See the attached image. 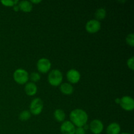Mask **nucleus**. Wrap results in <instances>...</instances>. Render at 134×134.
Here are the masks:
<instances>
[{
  "instance_id": "f257e3e1",
  "label": "nucleus",
  "mask_w": 134,
  "mask_h": 134,
  "mask_svg": "<svg viewBox=\"0 0 134 134\" xmlns=\"http://www.w3.org/2000/svg\"><path fill=\"white\" fill-rule=\"evenodd\" d=\"M70 121L75 126L85 127L88 119V116L85 111L81 109H75L70 113Z\"/></svg>"
},
{
  "instance_id": "f03ea898",
  "label": "nucleus",
  "mask_w": 134,
  "mask_h": 134,
  "mask_svg": "<svg viewBox=\"0 0 134 134\" xmlns=\"http://www.w3.org/2000/svg\"><path fill=\"white\" fill-rule=\"evenodd\" d=\"M63 80V75L58 69H52L48 75V81L51 86H58L62 84Z\"/></svg>"
},
{
  "instance_id": "7ed1b4c3",
  "label": "nucleus",
  "mask_w": 134,
  "mask_h": 134,
  "mask_svg": "<svg viewBox=\"0 0 134 134\" xmlns=\"http://www.w3.org/2000/svg\"><path fill=\"white\" fill-rule=\"evenodd\" d=\"M13 79L14 81L19 85H24L29 80V74L25 69H17L13 73Z\"/></svg>"
},
{
  "instance_id": "20e7f679",
  "label": "nucleus",
  "mask_w": 134,
  "mask_h": 134,
  "mask_svg": "<svg viewBox=\"0 0 134 134\" xmlns=\"http://www.w3.org/2000/svg\"><path fill=\"white\" fill-rule=\"evenodd\" d=\"M43 109V102L41 98H36L31 101L30 105V112L34 115H39Z\"/></svg>"
},
{
  "instance_id": "39448f33",
  "label": "nucleus",
  "mask_w": 134,
  "mask_h": 134,
  "mask_svg": "<svg viewBox=\"0 0 134 134\" xmlns=\"http://www.w3.org/2000/svg\"><path fill=\"white\" fill-rule=\"evenodd\" d=\"M120 105L126 111H132L134 109V100L133 98L128 96H125L120 99Z\"/></svg>"
},
{
  "instance_id": "423d86ee",
  "label": "nucleus",
  "mask_w": 134,
  "mask_h": 134,
  "mask_svg": "<svg viewBox=\"0 0 134 134\" xmlns=\"http://www.w3.org/2000/svg\"><path fill=\"white\" fill-rule=\"evenodd\" d=\"M38 71L41 73H47L51 68V62L48 59L45 58H40L37 63Z\"/></svg>"
},
{
  "instance_id": "0eeeda50",
  "label": "nucleus",
  "mask_w": 134,
  "mask_h": 134,
  "mask_svg": "<svg viewBox=\"0 0 134 134\" xmlns=\"http://www.w3.org/2000/svg\"><path fill=\"white\" fill-rule=\"evenodd\" d=\"M86 31L90 34H95L99 31L101 29V23L96 19L90 20L88 21L85 26Z\"/></svg>"
},
{
  "instance_id": "6e6552de",
  "label": "nucleus",
  "mask_w": 134,
  "mask_h": 134,
  "mask_svg": "<svg viewBox=\"0 0 134 134\" xmlns=\"http://www.w3.org/2000/svg\"><path fill=\"white\" fill-rule=\"evenodd\" d=\"M104 126L100 120L94 119L90 122L89 125V129L90 132L94 134H100L103 132Z\"/></svg>"
},
{
  "instance_id": "1a4fd4ad",
  "label": "nucleus",
  "mask_w": 134,
  "mask_h": 134,
  "mask_svg": "<svg viewBox=\"0 0 134 134\" xmlns=\"http://www.w3.org/2000/svg\"><path fill=\"white\" fill-rule=\"evenodd\" d=\"M75 126L69 120L63 122L60 126V132L62 134H75Z\"/></svg>"
},
{
  "instance_id": "9d476101",
  "label": "nucleus",
  "mask_w": 134,
  "mask_h": 134,
  "mask_svg": "<svg viewBox=\"0 0 134 134\" xmlns=\"http://www.w3.org/2000/svg\"><path fill=\"white\" fill-rule=\"evenodd\" d=\"M67 79L71 84H76L81 79V74L77 69H71L67 73Z\"/></svg>"
},
{
  "instance_id": "9b49d317",
  "label": "nucleus",
  "mask_w": 134,
  "mask_h": 134,
  "mask_svg": "<svg viewBox=\"0 0 134 134\" xmlns=\"http://www.w3.org/2000/svg\"><path fill=\"white\" fill-rule=\"evenodd\" d=\"M24 90L26 94L30 96L35 95L37 92V86L34 82H27L25 85Z\"/></svg>"
},
{
  "instance_id": "f8f14e48",
  "label": "nucleus",
  "mask_w": 134,
  "mask_h": 134,
  "mask_svg": "<svg viewBox=\"0 0 134 134\" xmlns=\"http://www.w3.org/2000/svg\"><path fill=\"white\" fill-rule=\"evenodd\" d=\"M18 6L19 9L24 13H30L33 9V4L30 2V1H27V0L20 1Z\"/></svg>"
},
{
  "instance_id": "ddd939ff",
  "label": "nucleus",
  "mask_w": 134,
  "mask_h": 134,
  "mask_svg": "<svg viewBox=\"0 0 134 134\" xmlns=\"http://www.w3.org/2000/svg\"><path fill=\"white\" fill-rule=\"evenodd\" d=\"M121 128L120 125L116 122H112L107 126L106 129L107 134H120Z\"/></svg>"
},
{
  "instance_id": "4468645a",
  "label": "nucleus",
  "mask_w": 134,
  "mask_h": 134,
  "mask_svg": "<svg viewBox=\"0 0 134 134\" xmlns=\"http://www.w3.org/2000/svg\"><path fill=\"white\" fill-rule=\"evenodd\" d=\"M60 90L61 92L65 95H71L74 91V88L71 84L64 82L60 85Z\"/></svg>"
},
{
  "instance_id": "2eb2a0df",
  "label": "nucleus",
  "mask_w": 134,
  "mask_h": 134,
  "mask_svg": "<svg viewBox=\"0 0 134 134\" xmlns=\"http://www.w3.org/2000/svg\"><path fill=\"white\" fill-rule=\"evenodd\" d=\"M54 119L59 122H63L65 119V113L61 109H57L54 112Z\"/></svg>"
},
{
  "instance_id": "dca6fc26",
  "label": "nucleus",
  "mask_w": 134,
  "mask_h": 134,
  "mask_svg": "<svg viewBox=\"0 0 134 134\" xmlns=\"http://www.w3.org/2000/svg\"><path fill=\"white\" fill-rule=\"evenodd\" d=\"M106 10L104 8H99L95 12V17L97 20H101L105 18Z\"/></svg>"
},
{
  "instance_id": "f3484780",
  "label": "nucleus",
  "mask_w": 134,
  "mask_h": 134,
  "mask_svg": "<svg viewBox=\"0 0 134 134\" xmlns=\"http://www.w3.org/2000/svg\"><path fill=\"white\" fill-rule=\"evenodd\" d=\"M31 113L27 110H24L20 113L19 119L22 121H27L31 118Z\"/></svg>"
},
{
  "instance_id": "a211bd4d",
  "label": "nucleus",
  "mask_w": 134,
  "mask_h": 134,
  "mask_svg": "<svg viewBox=\"0 0 134 134\" xmlns=\"http://www.w3.org/2000/svg\"><path fill=\"white\" fill-rule=\"evenodd\" d=\"M1 3L5 7H13L19 3L18 0H2Z\"/></svg>"
},
{
  "instance_id": "6ab92c4d",
  "label": "nucleus",
  "mask_w": 134,
  "mask_h": 134,
  "mask_svg": "<svg viewBox=\"0 0 134 134\" xmlns=\"http://www.w3.org/2000/svg\"><path fill=\"white\" fill-rule=\"evenodd\" d=\"M29 79H30L32 82L35 83V82H38L41 79V75L37 72H32L29 76Z\"/></svg>"
},
{
  "instance_id": "aec40b11",
  "label": "nucleus",
  "mask_w": 134,
  "mask_h": 134,
  "mask_svg": "<svg viewBox=\"0 0 134 134\" xmlns=\"http://www.w3.org/2000/svg\"><path fill=\"white\" fill-rule=\"evenodd\" d=\"M126 41L127 44H129V45L131 46L132 47H133L134 45V34H128L126 36Z\"/></svg>"
},
{
  "instance_id": "412c9836",
  "label": "nucleus",
  "mask_w": 134,
  "mask_h": 134,
  "mask_svg": "<svg viewBox=\"0 0 134 134\" xmlns=\"http://www.w3.org/2000/svg\"><path fill=\"white\" fill-rule=\"evenodd\" d=\"M127 65L131 70L134 69V57L132 56L130 58L127 60Z\"/></svg>"
},
{
  "instance_id": "4be33fe9",
  "label": "nucleus",
  "mask_w": 134,
  "mask_h": 134,
  "mask_svg": "<svg viewBox=\"0 0 134 134\" xmlns=\"http://www.w3.org/2000/svg\"><path fill=\"white\" fill-rule=\"evenodd\" d=\"M75 134H86V130L83 127H78L75 129Z\"/></svg>"
},
{
  "instance_id": "5701e85b",
  "label": "nucleus",
  "mask_w": 134,
  "mask_h": 134,
  "mask_svg": "<svg viewBox=\"0 0 134 134\" xmlns=\"http://www.w3.org/2000/svg\"><path fill=\"white\" fill-rule=\"evenodd\" d=\"M30 2H31V3L37 4V3H41V0H31V1H30Z\"/></svg>"
},
{
  "instance_id": "b1692460",
  "label": "nucleus",
  "mask_w": 134,
  "mask_h": 134,
  "mask_svg": "<svg viewBox=\"0 0 134 134\" xmlns=\"http://www.w3.org/2000/svg\"><path fill=\"white\" fill-rule=\"evenodd\" d=\"M115 102H116V103H120V98H116L115 99Z\"/></svg>"
},
{
  "instance_id": "393cba45",
  "label": "nucleus",
  "mask_w": 134,
  "mask_h": 134,
  "mask_svg": "<svg viewBox=\"0 0 134 134\" xmlns=\"http://www.w3.org/2000/svg\"><path fill=\"white\" fill-rule=\"evenodd\" d=\"M120 134H130V133H127V132H123V133H120Z\"/></svg>"
}]
</instances>
